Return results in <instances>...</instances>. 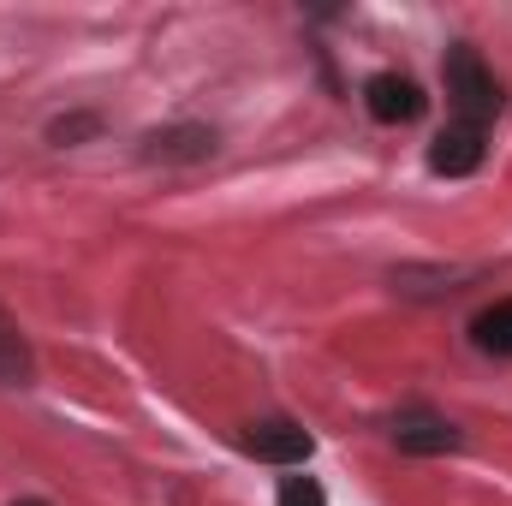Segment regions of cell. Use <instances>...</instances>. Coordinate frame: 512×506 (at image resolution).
Masks as SVG:
<instances>
[{
    "label": "cell",
    "mask_w": 512,
    "mask_h": 506,
    "mask_svg": "<svg viewBox=\"0 0 512 506\" xmlns=\"http://www.w3.org/2000/svg\"><path fill=\"white\" fill-rule=\"evenodd\" d=\"M441 78H447V102H453L459 126L483 131V120H495V114H501V84H495V72L483 66V54H477L471 42H453V48H447Z\"/></svg>",
    "instance_id": "1"
},
{
    "label": "cell",
    "mask_w": 512,
    "mask_h": 506,
    "mask_svg": "<svg viewBox=\"0 0 512 506\" xmlns=\"http://www.w3.org/2000/svg\"><path fill=\"white\" fill-rule=\"evenodd\" d=\"M239 447L262 459V465H304L310 453H316V441H310V429H298V423H286V417H262L251 423L245 435H239Z\"/></svg>",
    "instance_id": "2"
},
{
    "label": "cell",
    "mask_w": 512,
    "mask_h": 506,
    "mask_svg": "<svg viewBox=\"0 0 512 506\" xmlns=\"http://www.w3.org/2000/svg\"><path fill=\"white\" fill-rule=\"evenodd\" d=\"M393 447H399V453H453V447H459V429H453L441 411L411 405V411L393 417Z\"/></svg>",
    "instance_id": "3"
},
{
    "label": "cell",
    "mask_w": 512,
    "mask_h": 506,
    "mask_svg": "<svg viewBox=\"0 0 512 506\" xmlns=\"http://www.w3.org/2000/svg\"><path fill=\"white\" fill-rule=\"evenodd\" d=\"M364 108H370L382 126H405V120L423 114V90H417L411 78H399V72H376V78L364 84Z\"/></svg>",
    "instance_id": "4"
},
{
    "label": "cell",
    "mask_w": 512,
    "mask_h": 506,
    "mask_svg": "<svg viewBox=\"0 0 512 506\" xmlns=\"http://www.w3.org/2000/svg\"><path fill=\"white\" fill-rule=\"evenodd\" d=\"M429 167L447 173V179H465L483 167V131L477 126H447L435 143H429Z\"/></svg>",
    "instance_id": "5"
},
{
    "label": "cell",
    "mask_w": 512,
    "mask_h": 506,
    "mask_svg": "<svg viewBox=\"0 0 512 506\" xmlns=\"http://www.w3.org/2000/svg\"><path fill=\"white\" fill-rule=\"evenodd\" d=\"M143 155L149 161H203V155H215V131L209 126H161L143 137Z\"/></svg>",
    "instance_id": "6"
},
{
    "label": "cell",
    "mask_w": 512,
    "mask_h": 506,
    "mask_svg": "<svg viewBox=\"0 0 512 506\" xmlns=\"http://www.w3.org/2000/svg\"><path fill=\"white\" fill-rule=\"evenodd\" d=\"M36 370V358H30V340L18 334V322L0 310V387H24Z\"/></svg>",
    "instance_id": "7"
},
{
    "label": "cell",
    "mask_w": 512,
    "mask_h": 506,
    "mask_svg": "<svg viewBox=\"0 0 512 506\" xmlns=\"http://www.w3.org/2000/svg\"><path fill=\"white\" fill-rule=\"evenodd\" d=\"M471 334H477V346H483V352H495V358H512V298L489 304V310L471 322Z\"/></svg>",
    "instance_id": "8"
},
{
    "label": "cell",
    "mask_w": 512,
    "mask_h": 506,
    "mask_svg": "<svg viewBox=\"0 0 512 506\" xmlns=\"http://www.w3.org/2000/svg\"><path fill=\"white\" fill-rule=\"evenodd\" d=\"M96 126H102L96 114H66V120H54V126H48V137H54V143L66 149V143H78V137H90Z\"/></svg>",
    "instance_id": "9"
},
{
    "label": "cell",
    "mask_w": 512,
    "mask_h": 506,
    "mask_svg": "<svg viewBox=\"0 0 512 506\" xmlns=\"http://www.w3.org/2000/svg\"><path fill=\"white\" fill-rule=\"evenodd\" d=\"M280 506H328V501H322V483H310V477H292V483L280 489Z\"/></svg>",
    "instance_id": "10"
},
{
    "label": "cell",
    "mask_w": 512,
    "mask_h": 506,
    "mask_svg": "<svg viewBox=\"0 0 512 506\" xmlns=\"http://www.w3.org/2000/svg\"><path fill=\"white\" fill-rule=\"evenodd\" d=\"M18 506H42V501H18Z\"/></svg>",
    "instance_id": "11"
}]
</instances>
